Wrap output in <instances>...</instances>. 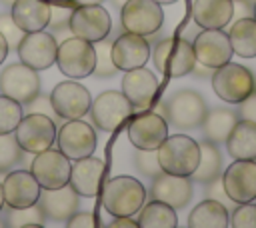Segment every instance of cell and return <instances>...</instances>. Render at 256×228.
<instances>
[{
    "mask_svg": "<svg viewBox=\"0 0 256 228\" xmlns=\"http://www.w3.org/2000/svg\"><path fill=\"white\" fill-rule=\"evenodd\" d=\"M100 194V204L110 216H134L136 212H140L148 196L144 184L126 174L110 178L102 186Z\"/></svg>",
    "mask_w": 256,
    "mask_h": 228,
    "instance_id": "1",
    "label": "cell"
},
{
    "mask_svg": "<svg viewBox=\"0 0 256 228\" xmlns=\"http://www.w3.org/2000/svg\"><path fill=\"white\" fill-rule=\"evenodd\" d=\"M152 62L158 74L166 76V78H182L188 76L196 56H194V48L192 42L182 38H174V36H164L160 38L154 48H152Z\"/></svg>",
    "mask_w": 256,
    "mask_h": 228,
    "instance_id": "2",
    "label": "cell"
},
{
    "mask_svg": "<svg viewBox=\"0 0 256 228\" xmlns=\"http://www.w3.org/2000/svg\"><path fill=\"white\" fill-rule=\"evenodd\" d=\"M160 168L168 174L192 176L200 162V144L186 134H168L156 148Z\"/></svg>",
    "mask_w": 256,
    "mask_h": 228,
    "instance_id": "3",
    "label": "cell"
},
{
    "mask_svg": "<svg viewBox=\"0 0 256 228\" xmlns=\"http://www.w3.org/2000/svg\"><path fill=\"white\" fill-rule=\"evenodd\" d=\"M210 80L214 94L228 104H240L256 90V78L252 70L232 60L214 68Z\"/></svg>",
    "mask_w": 256,
    "mask_h": 228,
    "instance_id": "4",
    "label": "cell"
},
{
    "mask_svg": "<svg viewBox=\"0 0 256 228\" xmlns=\"http://www.w3.org/2000/svg\"><path fill=\"white\" fill-rule=\"evenodd\" d=\"M208 112L204 96L190 88H180L166 98V122L180 130L198 128Z\"/></svg>",
    "mask_w": 256,
    "mask_h": 228,
    "instance_id": "5",
    "label": "cell"
},
{
    "mask_svg": "<svg viewBox=\"0 0 256 228\" xmlns=\"http://www.w3.org/2000/svg\"><path fill=\"white\" fill-rule=\"evenodd\" d=\"M96 62L94 42H88L78 36H70L62 42H58L56 50V64L60 72L68 78L80 80L92 74Z\"/></svg>",
    "mask_w": 256,
    "mask_h": 228,
    "instance_id": "6",
    "label": "cell"
},
{
    "mask_svg": "<svg viewBox=\"0 0 256 228\" xmlns=\"http://www.w3.org/2000/svg\"><path fill=\"white\" fill-rule=\"evenodd\" d=\"M120 24L126 32L152 38L164 24L162 4L156 0H128L120 8Z\"/></svg>",
    "mask_w": 256,
    "mask_h": 228,
    "instance_id": "7",
    "label": "cell"
},
{
    "mask_svg": "<svg viewBox=\"0 0 256 228\" xmlns=\"http://www.w3.org/2000/svg\"><path fill=\"white\" fill-rule=\"evenodd\" d=\"M56 122L38 112L24 114L14 130L20 148L28 154H38L46 148H52V144L56 142Z\"/></svg>",
    "mask_w": 256,
    "mask_h": 228,
    "instance_id": "8",
    "label": "cell"
},
{
    "mask_svg": "<svg viewBox=\"0 0 256 228\" xmlns=\"http://www.w3.org/2000/svg\"><path fill=\"white\" fill-rule=\"evenodd\" d=\"M130 114L132 104L122 94V90H104L90 106L92 124L104 132H114L130 118Z\"/></svg>",
    "mask_w": 256,
    "mask_h": 228,
    "instance_id": "9",
    "label": "cell"
},
{
    "mask_svg": "<svg viewBox=\"0 0 256 228\" xmlns=\"http://www.w3.org/2000/svg\"><path fill=\"white\" fill-rule=\"evenodd\" d=\"M58 150L70 160H80L92 156L96 150V130L90 122L82 118H72L64 122L56 134Z\"/></svg>",
    "mask_w": 256,
    "mask_h": 228,
    "instance_id": "10",
    "label": "cell"
},
{
    "mask_svg": "<svg viewBox=\"0 0 256 228\" xmlns=\"http://www.w3.org/2000/svg\"><path fill=\"white\" fill-rule=\"evenodd\" d=\"M68 26L74 36L84 38L88 42H98L108 38L112 30V18L108 10H104V6L100 4H82L72 10Z\"/></svg>",
    "mask_w": 256,
    "mask_h": 228,
    "instance_id": "11",
    "label": "cell"
},
{
    "mask_svg": "<svg viewBox=\"0 0 256 228\" xmlns=\"http://www.w3.org/2000/svg\"><path fill=\"white\" fill-rule=\"evenodd\" d=\"M50 102L62 120H72V118H82L84 114L90 112L92 96L86 86L70 78L64 82H58L52 88Z\"/></svg>",
    "mask_w": 256,
    "mask_h": 228,
    "instance_id": "12",
    "label": "cell"
},
{
    "mask_svg": "<svg viewBox=\"0 0 256 228\" xmlns=\"http://www.w3.org/2000/svg\"><path fill=\"white\" fill-rule=\"evenodd\" d=\"M40 90H42V80H40L38 70L22 62L8 64L0 72V92L14 98L20 104L30 102Z\"/></svg>",
    "mask_w": 256,
    "mask_h": 228,
    "instance_id": "13",
    "label": "cell"
},
{
    "mask_svg": "<svg viewBox=\"0 0 256 228\" xmlns=\"http://www.w3.org/2000/svg\"><path fill=\"white\" fill-rule=\"evenodd\" d=\"M192 48H194L196 60L210 68H218L226 62H230L232 54H234L228 32H224L222 28L198 30L196 36L192 38Z\"/></svg>",
    "mask_w": 256,
    "mask_h": 228,
    "instance_id": "14",
    "label": "cell"
},
{
    "mask_svg": "<svg viewBox=\"0 0 256 228\" xmlns=\"http://www.w3.org/2000/svg\"><path fill=\"white\" fill-rule=\"evenodd\" d=\"M18 58L22 64L34 68V70H46L56 62V50H58V42L56 38L46 32V30H38V32H24L20 44H18Z\"/></svg>",
    "mask_w": 256,
    "mask_h": 228,
    "instance_id": "15",
    "label": "cell"
},
{
    "mask_svg": "<svg viewBox=\"0 0 256 228\" xmlns=\"http://www.w3.org/2000/svg\"><path fill=\"white\" fill-rule=\"evenodd\" d=\"M70 158L60 150L46 148L38 152L30 164V172L42 188H60L70 180Z\"/></svg>",
    "mask_w": 256,
    "mask_h": 228,
    "instance_id": "16",
    "label": "cell"
},
{
    "mask_svg": "<svg viewBox=\"0 0 256 228\" xmlns=\"http://www.w3.org/2000/svg\"><path fill=\"white\" fill-rule=\"evenodd\" d=\"M222 184L234 204L256 200V160H234L222 172Z\"/></svg>",
    "mask_w": 256,
    "mask_h": 228,
    "instance_id": "17",
    "label": "cell"
},
{
    "mask_svg": "<svg viewBox=\"0 0 256 228\" xmlns=\"http://www.w3.org/2000/svg\"><path fill=\"white\" fill-rule=\"evenodd\" d=\"M168 136V122L158 112H142L128 124V140L138 150H156Z\"/></svg>",
    "mask_w": 256,
    "mask_h": 228,
    "instance_id": "18",
    "label": "cell"
},
{
    "mask_svg": "<svg viewBox=\"0 0 256 228\" xmlns=\"http://www.w3.org/2000/svg\"><path fill=\"white\" fill-rule=\"evenodd\" d=\"M150 188L148 194L154 200H162L174 210H180L188 206L192 200V178L190 176H178V174H168V172H158L156 176L150 178Z\"/></svg>",
    "mask_w": 256,
    "mask_h": 228,
    "instance_id": "19",
    "label": "cell"
},
{
    "mask_svg": "<svg viewBox=\"0 0 256 228\" xmlns=\"http://www.w3.org/2000/svg\"><path fill=\"white\" fill-rule=\"evenodd\" d=\"M150 52L152 50L146 36H140L134 32L118 34L112 40V60L116 68L122 72L144 66L150 60Z\"/></svg>",
    "mask_w": 256,
    "mask_h": 228,
    "instance_id": "20",
    "label": "cell"
},
{
    "mask_svg": "<svg viewBox=\"0 0 256 228\" xmlns=\"http://www.w3.org/2000/svg\"><path fill=\"white\" fill-rule=\"evenodd\" d=\"M2 190L6 208H26L38 202L42 186L30 170H12L4 178Z\"/></svg>",
    "mask_w": 256,
    "mask_h": 228,
    "instance_id": "21",
    "label": "cell"
},
{
    "mask_svg": "<svg viewBox=\"0 0 256 228\" xmlns=\"http://www.w3.org/2000/svg\"><path fill=\"white\" fill-rule=\"evenodd\" d=\"M38 206L46 220L50 222H66L80 206V196L70 184L60 188H42L38 196Z\"/></svg>",
    "mask_w": 256,
    "mask_h": 228,
    "instance_id": "22",
    "label": "cell"
},
{
    "mask_svg": "<svg viewBox=\"0 0 256 228\" xmlns=\"http://www.w3.org/2000/svg\"><path fill=\"white\" fill-rule=\"evenodd\" d=\"M158 92V80L152 74V70L140 66L126 70L122 76V94L128 98L132 108L144 110L150 108Z\"/></svg>",
    "mask_w": 256,
    "mask_h": 228,
    "instance_id": "23",
    "label": "cell"
},
{
    "mask_svg": "<svg viewBox=\"0 0 256 228\" xmlns=\"http://www.w3.org/2000/svg\"><path fill=\"white\" fill-rule=\"evenodd\" d=\"M106 172V164L102 158L86 156L80 160H74L70 168V180L68 184L76 190L78 196L94 198L102 190V178Z\"/></svg>",
    "mask_w": 256,
    "mask_h": 228,
    "instance_id": "24",
    "label": "cell"
},
{
    "mask_svg": "<svg viewBox=\"0 0 256 228\" xmlns=\"http://www.w3.org/2000/svg\"><path fill=\"white\" fill-rule=\"evenodd\" d=\"M10 14L24 32L46 30L50 22V2L48 0H14Z\"/></svg>",
    "mask_w": 256,
    "mask_h": 228,
    "instance_id": "25",
    "label": "cell"
},
{
    "mask_svg": "<svg viewBox=\"0 0 256 228\" xmlns=\"http://www.w3.org/2000/svg\"><path fill=\"white\" fill-rule=\"evenodd\" d=\"M234 16V0H194L192 20L198 28H224Z\"/></svg>",
    "mask_w": 256,
    "mask_h": 228,
    "instance_id": "26",
    "label": "cell"
},
{
    "mask_svg": "<svg viewBox=\"0 0 256 228\" xmlns=\"http://www.w3.org/2000/svg\"><path fill=\"white\" fill-rule=\"evenodd\" d=\"M224 142L234 160H256V122L238 120Z\"/></svg>",
    "mask_w": 256,
    "mask_h": 228,
    "instance_id": "27",
    "label": "cell"
},
{
    "mask_svg": "<svg viewBox=\"0 0 256 228\" xmlns=\"http://www.w3.org/2000/svg\"><path fill=\"white\" fill-rule=\"evenodd\" d=\"M238 112L228 108V106H218V108H212L206 112L204 120L200 122V128H202V134L206 140L210 142H224L230 134V130L234 128V124L238 122Z\"/></svg>",
    "mask_w": 256,
    "mask_h": 228,
    "instance_id": "28",
    "label": "cell"
},
{
    "mask_svg": "<svg viewBox=\"0 0 256 228\" xmlns=\"http://www.w3.org/2000/svg\"><path fill=\"white\" fill-rule=\"evenodd\" d=\"M230 220L228 208L212 198H206L198 202L190 216H188V226L190 228H226Z\"/></svg>",
    "mask_w": 256,
    "mask_h": 228,
    "instance_id": "29",
    "label": "cell"
},
{
    "mask_svg": "<svg viewBox=\"0 0 256 228\" xmlns=\"http://www.w3.org/2000/svg\"><path fill=\"white\" fill-rule=\"evenodd\" d=\"M232 52L240 58H256V18H236L228 32Z\"/></svg>",
    "mask_w": 256,
    "mask_h": 228,
    "instance_id": "30",
    "label": "cell"
},
{
    "mask_svg": "<svg viewBox=\"0 0 256 228\" xmlns=\"http://www.w3.org/2000/svg\"><path fill=\"white\" fill-rule=\"evenodd\" d=\"M178 216L172 206H168L162 200L150 198V202H144L138 214V228H176Z\"/></svg>",
    "mask_w": 256,
    "mask_h": 228,
    "instance_id": "31",
    "label": "cell"
},
{
    "mask_svg": "<svg viewBox=\"0 0 256 228\" xmlns=\"http://www.w3.org/2000/svg\"><path fill=\"white\" fill-rule=\"evenodd\" d=\"M216 176H222V154H220L216 142H210L204 138L200 142V162L190 178H192V182L206 184V182L214 180Z\"/></svg>",
    "mask_w": 256,
    "mask_h": 228,
    "instance_id": "32",
    "label": "cell"
},
{
    "mask_svg": "<svg viewBox=\"0 0 256 228\" xmlns=\"http://www.w3.org/2000/svg\"><path fill=\"white\" fill-rule=\"evenodd\" d=\"M6 226L10 228H38V226H44L46 224V218L36 204L32 206H26V208H8L6 210Z\"/></svg>",
    "mask_w": 256,
    "mask_h": 228,
    "instance_id": "33",
    "label": "cell"
},
{
    "mask_svg": "<svg viewBox=\"0 0 256 228\" xmlns=\"http://www.w3.org/2000/svg\"><path fill=\"white\" fill-rule=\"evenodd\" d=\"M94 52H96V62H94V70H92L94 76L112 78L120 72L112 60V40L104 38V40L94 42Z\"/></svg>",
    "mask_w": 256,
    "mask_h": 228,
    "instance_id": "34",
    "label": "cell"
},
{
    "mask_svg": "<svg viewBox=\"0 0 256 228\" xmlns=\"http://www.w3.org/2000/svg\"><path fill=\"white\" fill-rule=\"evenodd\" d=\"M24 150L20 148L16 136L12 132L0 134V174L12 170L20 162H24Z\"/></svg>",
    "mask_w": 256,
    "mask_h": 228,
    "instance_id": "35",
    "label": "cell"
},
{
    "mask_svg": "<svg viewBox=\"0 0 256 228\" xmlns=\"http://www.w3.org/2000/svg\"><path fill=\"white\" fill-rule=\"evenodd\" d=\"M22 116H24L22 104L6 94H0V134L14 132Z\"/></svg>",
    "mask_w": 256,
    "mask_h": 228,
    "instance_id": "36",
    "label": "cell"
},
{
    "mask_svg": "<svg viewBox=\"0 0 256 228\" xmlns=\"http://www.w3.org/2000/svg\"><path fill=\"white\" fill-rule=\"evenodd\" d=\"M228 226H232V228H256V204L254 202L238 204L230 214Z\"/></svg>",
    "mask_w": 256,
    "mask_h": 228,
    "instance_id": "37",
    "label": "cell"
},
{
    "mask_svg": "<svg viewBox=\"0 0 256 228\" xmlns=\"http://www.w3.org/2000/svg\"><path fill=\"white\" fill-rule=\"evenodd\" d=\"M134 166H136V170H138L140 174H144V176H148V178H152V176H156L158 172H162L156 150H140V148H138V152H136V156H134Z\"/></svg>",
    "mask_w": 256,
    "mask_h": 228,
    "instance_id": "38",
    "label": "cell"
},
{
    "mask_svg": "<svg viewBox=\"0 0 256 228\" xmlns=\"http://www.w3.org/2000/svg\"><path fill=\"white\" fill-rule=\"evenodd\" d=\"M22 110H24V114H30V112L46 114V116L52 118L56 124L62 120V118L56 114V110H54V106H52V102H50V94H42V92H38L30 102L22 104Z\"/></svg>",
    "mask_w": 256,
    "mask_h": 228,
    "instance_id": "39",
    "label": "cell"
},
{
    "mask_svg": "<svg viewBox=\"0 0 256 228\" xmlns=\"http://www.w3.org/2000/svg\"><path fill=\"white\" fill-rule=\"evenodd\" d=\"M72 10H74L72 0H52L50 2V22H48L50 32L60 28V26H66Z\"/></svg>",
    "mask_w": 256,
    "mask_h": 228,
    "instance_id": "40",
    "label": "cell"
},
{
    "mask_svg": "<svg viewBox=\"0 0 256 228\" xmlns=\"http://www.w3.org/2000/svg\"><path fill=\"white\" fill-rule=\"evenodd\" d=\"M0 34L6 38L10 48H18V44L24 36V30L14 22L10 12H0Z\"/></svg>",
    "mask_w": 256,
    "mask_h": 228,
    "instance_id": "41",
    "label": "cell"
},
{
    "mask_svg": "<svg viewBox=\"0 0 256 228\" xmlns=\"http://www.w3.org/2000/svg\"><path fill=\"white\" fill-rule=\"evenodd\" d=\"M206 198L218 200V202H222L226 208L234 204V202L230 200V196L226 194V190H224V184H222V176H216L214 180L206 182Z\"/></svg>",
    "mask_w": 256,
    "mask_h": 228,
    "instance_id": "42",
    "label": "cell"
},
{
    "mask_svg": "<svg viewBox=\"0 0 256 228\" xmlns=\"http://www.w3.org/2000/svg\"><path fill=\"white\" fill-rule=\"evenodd\" d=\"M236 112H238V118L240 120H252V122H256V90L246 100L240 102V106H238Z\"/></svg>",
    "mask_w": 256,
    "mask_h": 228,
    "instance_id": "43",
    "label": "cell"
},
{
    "mask_svg": "<svg viewBox=\"0 0 256 228\" xmlns=\"http://www.w3.org/2000/svg\"><path fill=\"white\" fill-rule=\"evenodd\" d=\"M68 228H92L94 226V216L90 212H74L68 220H66Z\"/></svg>",
    "mask_w": 256,
    "mask_h": 228,
    "instance_id": "44",
    "label": "cell"
},
{
    "mask_svg": "<svg viewBox=\"0 0 256 228\" xmlns=\"http://www.w3.org/2000/svg\"><path fill=\"white\" fill-rule=\"evenodd\" d=\"M252 8H254V2H250V0H234V16L236 18L252 16Z\"/></svg>",
    "mask_w": 256,
    "mask_h": 228,
    "instance_id": "45",
    "label": "cell"
},
{
    "mask_svg": "<svg viewBox=\"0 0 256 228\" xmlns=\"http://www.w3.org/2000/svg\"><path fill=\"white\" fill-rule=\"evenodd\" d=\"M108 228H138V220L130 216H114V220L108 224Z\"/></svg>",
    "mask_w": 256,
    "mask_h": 228,
    "instance_id": "46",
    "label": "cell"
},
{
    "mask_svg": "<svg viewBox=\"0 0 256 228\" xmlns=\"http://www.w3.org/2000/svg\"><path fill=\"white\" fill-rule=\"evenodd\" d=\"M212 72H214V68L202 64V62H198V60L194 62V66H192V70H190V74L196 76V78H208V76H212Z\"/></svg>",
    "mask_w": 256,
    "mask_h": 228,
    "instance_id": "47",
    "label": "cell"
},
{
    "mask_svg": "<svg viewBox=\"0 0 256 228\" xmlns=\"http://www.w3.org/2000/svg\"><path fill=\"white\" fill-rule=\"evenodd\" d=\"M8 52H10V46H8V42H6V38L0 34V64L8 58Z\"/></svg>",
    "mask_w": 256,
    "mask_h": 228,
    "instance_id": "48",
    "label": "cell"
},
{
    "mask_svg": "<svg viewBox=\"0 0 256 228\" xmlns=\"http://www.w3.org/2000/svg\"><path fill=\"white\" fill-rule=\"evenodd\" d=\"M104 0H72V4L76 6H82V4H102Z\"/></svg>",
    "mask_w": 256,
    "mask_h": 228,
    "instance_id": "49",
    "label": "cell"
},
{
    "mask_svg": "<svg viewBox=\"0 0 256 228\" xmlns=\"http://www.w3.org/2000/svg\"><path fill=\"white\" fill-rule=\"evenodd\" d=\"M110 2H112V6H114V8H122L128 0H110Z\"/></svg>",
    "mask_w": 256,
    "mask_h": 228,
    "instance_id": "50",
    "label": "cell"
},
{
    "mask_svg": "<svg viewBox=\"0 0 256 228\" xmlns=\"http://www.w3.org/2000/svg\"><path fill=\"white\" fill-rule=\"evenodd\" d=\"M4 208V190H2V182H0V212Z\"/></svg>",
    "mask_w": 256,
    "mask_h": 228,
    "instance_id": "51",
    "label": "cell"
},
{
    "mask_svg": "<svg viewBox=\"0 0 256 228\" xmlns=\"http://www.w3.org/2000/svg\"><path fill=\"white\" fill-rule=\"evenodd\" d=\"M158 4H174V2H178V0H156Z\"/></svg>",
    "mask_w": 256,
    "mask_h": 228,
    "instance_id": "52",
    "label": "cell"
},
{
    "mask_svg": "<svg viewBox=\"0 0 256 228\" xmlns=\"http://www.w3.org/2000/svg\"><path fill=\"white\" fill-rule=\"evenodd\" d=\"M252 16L256 18V0H254V8H252Z\"/></svg>",
    "mask_w": 256,
    "mask_h": 228,
    "instance_id": "53",
    "label": "cell"
},
{
    "mask_svg": "<svg viewBox=\"0 0 256 228\" xmlns=\"http://www.w3.org/2000/svg\"><path fill=\"white\" fill-rule=\"evenodd\" d=\"M0 228H6V222L4 220H0Z\"/></svg>",
    "mask_w": 256,
    "mask_h": 228,
    "instance_id": "54",
    "label": "cell"
}]
</instances>
